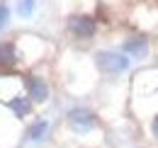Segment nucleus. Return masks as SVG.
Returning <instances> with one entry per match:
<instances>
[{"label": "nucleus", "instance_id": "4", "mask_svg": "<svg viewBox=\"0 0 158 148\" xmlns=\"http://www.w3.org/2000/svg\"><path fill=\"white\" fill-rule=\"evenodd\" d=\"M119 51H124L131 61H143V58H148V54H151V37L146 32H139V29L136 32H129V34H124V39H122Z\"/></svg>", "mask_w": 158, "mask_h": 148}, {"label": "nucleus", "instance_id": "12", "mask_svg": "<svg viewBox=\"0 0 158 148\" xmlns=\"http://www.w3.org/2000/svg\"><path fill=\"white\" fill-rule=\"evenodd\" d=\"M102 2H119V0H102Z\"/></svg>", "mask_w": 158, "mask_h": 148}, {"label": "nucleus", "instance_id": "2", "mask_svg": "<svg viewBox=\"0 0 158 148\" xmlns=\"http://www.w3.org/2000/svg\"><path fill=\"white\" fill-rule=\"evenodd\" d=\"M93 61L102 75H124L131 68V58L119 49H100L95 51Z\"/></svg>", "mask_w": 158, "mask_h": 148}, {"label": "nucleus", "instance_id": "8", "mask_svg": "<svg viewBox=\"0 0 158 148\" xmlns=\"http://www.w3.org/2000/svg\"><path fill=\"white\" fill-rule=\"evenodd\" d=\"M46 134H49V121H46V119H37V121L27 129V138H29V141H41Z\"/></svg>", "mask_w": 158, "mask_h": 148}, {"label": "nucleus", "instance_id": "5", "mask_svg": "<svg viewBox=\"0 0 158 148\" xmlns=\"http://www.w3.org/2000/svg\"><path fill=\"white\" fill-rule=\"evenodd\" d=\"M24 88H27V97L34 102V105H41L49 100V83L41 78V75L32 73L24 78Z\"/></svg>", "mask_w": 158, "mask_h": 148}, {"label": "nucleus", "instance_id": "9", "mask_svg": "<svg viewBox=\"0 0 158 148\" xmlns=\"http://www.w3.org/2000/svg\"><path fill=\"white\" fill-rule=\"evenodd\" d=\"M15 10H17V15L22 19H29L34 15V10H37V0H17L15 2Z\"/></svg>", "mask_w": 158, "mask_h": 148}, {"label": "nucleus", "instance_id": "11", "mask_svg": "<svg viewBox=\"0 0 158 148\" xmlns=\"http://www.w3.org/2000/svg\"><path fill=\"white\" fill-rule=\"evenodd\" d=\"M151 136L158 141V114H153V117H151Z\"/></svg>", "mask_w": 158, "mask_h": 148}, {"label": "nucleus", "instance_id": "7", "mask_svg": "<svg viewBox=\"0 0 158 148\" xmlns=\"http://www.w3.org/2000/svg\"><path fill=\"white\" fill-rule=\"evenodd\" d=\"M32 100L29 97H24V95H15V97H10L7 100V109L12 112L17 119H24V117H29V112H32Z\"/></svg>", "mask_w": 158, "mask_h": 148}, {"label": "nucleus", "instance_id": "1", "mask_svg": "<svg viewBox=\"0 0 158 148\" xmlns=\"http://www.w3.org/2000/svg\"><path fill=\"white\" fill-rule=\"evenodd\" d=\"M66 32L73 41H80V44H88L98 37L100 32V19L95 12L90 10H78L73 15L66 17Z\"/></svg>", "mask_w": 158, "mask_h": 148}, {"label": "nucleus", "instance_id": "3", "mask_svg": "<svg viewBox=\"0 0 158 148\" xmlns=\"http://www.w3.org/2000/svg\"><path fill=\"white\" fill-rule=\"evenodd\" d=\"M66 124L76 136H88V134L98 131L100 119H98V114L93 109H88V107H73L66 114Z\"/></svg>", "mask_w": 158, "mask_h": 148}, {"label": "nucleus", "instance_id": "6", "mask_svg": "<svg viewBox=\"0 0 158 148\" xmlns=\"http://www.w3.org/2000/svg\"><path fill=\"white\" fill-rule=\"evenodd\" d=\"M17 61H20V54H17L15 41H0V73L15 68Z\"/></svg>", "mask_w": 158, "mask_h": 148}, {"label": "nucleus", "instance_id": "10", "mask_svg": "<svg viewBox=\"0 0 158 148\" xmlns=\"http://www.w3.org/2000/svg\"><path fill=\"white\" fill-rule=\"evenodd\" d=\"M10 24V5L5 0H0V32Z\"/></svg>", "mask_w": 158, "mask_h": 148}]
</instances>
